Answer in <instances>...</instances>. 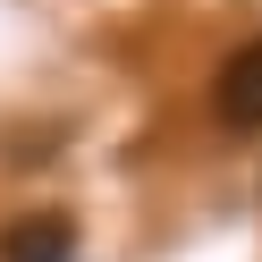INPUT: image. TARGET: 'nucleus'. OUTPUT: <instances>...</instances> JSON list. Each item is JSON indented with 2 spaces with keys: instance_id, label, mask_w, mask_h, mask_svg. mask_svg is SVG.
<instances>
[{
  "instance_id": "f257e3e1",
  "label": "nucleus",
  "mask_w": 262,
  "mask_h": 262,
  "mask_svg": "<svg viewBox=\"0 0 262 262\" xmlns=\"http://www.w3.org/2000/svg\"><path fill=\"white\" fill-rule=\"evenodd\" d=\"M211 119L237 127V136L262 127V42H237V51L220 59V76H211Z\"/></svg>"
},
{
  "instance_id": "f03ea898",
  "label": "nucleus",
  "mask_w": 262,
  "mask_h": 262,
  "mask_svg": "<svg viewBox=\"0 0 262 262\" xmlns=\"http://www.w3.org/2000/svg\"><path fill=\"white\" fill-rule=\"evenodd\" d=\"M68 254H76V220H59V211H34L26 228L0 237V262H68Z\"/></svg>"
}]
</instances>
